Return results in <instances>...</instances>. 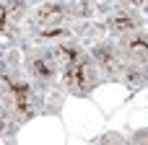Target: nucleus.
<instances>
[{
    "label": "nucleus",
    "mask_w": 148,
    "mask_h": 145,
    "mask_svg": "<svg viewBox=\"0 0 148 145\" xmlns=\"http://www.w3.org/2000/svg\"><path fill=\"white\" fill-rule=\"evenodd\" d=\"M49 54H52V60H55L57 65H62V67H68V65L78 62V60H83V49H81V47H78L75 42L55 44V47L49 49Z\"/></svg>",
    "instance_id": "obj_8"
},
{
    "label": "nucleus",
    "mask_w": 148,
    "mask_h": 145,
    "mask_svg": "<svg viewBox=\"0 0 148 145\" xmlns=\"http://www.w3.org/2000/svg\"><path fill=\"white\" fill-rule=\"evenodd\" d=\"M26 67L34 75V80H39V83H52L55 73H57V62L52 60V54L39 52V49H34V52L26 54Z\"/></svg>",
    "instance_id": "obj_3"
},
{
    "label": "nucleus",
    "mask_w": 148,
    "mask_h": 145,
    "mask_svg": "<svg viewBox=\"0 0 148 145\" xmlns=\"http://www.w3.org/2000/svg\"><path fill=\"white\" fill-rule=\"evenodd\" d=\"M135 143H148V130H146V132H138V135H135Z\"/></svg>",
    "instance_id": "obj_16"
},
{
    "label": "nucleus",
    "mask_w": 148,
    "mask_h": 145,
    "mask_svg": "<svg viewBox=\"0 0 148 145\" xmlns=\"http://www.w3.org/2000/svg\"><path fill=\"white\" fill-rule=\"evenodd\" d=\"M75 18H88L91 13H94V5L88 3V0H78V3H73V10H70Z\"/></svg>",
    "instance_id": "obj_11"
},
{
    "label": "nucleus",
    "mask_w": 148,
    "mask_h": 145,
    "mask_svg": "<svg viewBox=\"0 0 148 145\" xmlns=\"http://www.w3.org/2000/svg\"><path fill=\"white\" fill-rule=\"evenodd\" d=\"M39 36H44V39H62V36H68V31L65 29H44V31H39Z\"/></svg>",
    "instance_id": "obj_12"
},
{
    "label": "nucleus",
    "mask_w": 148,
    "mask_h": 145,
    "mask_svg": "<svg viewBox=\"0 0 148 145\" xmlns=\"http://www.w3.org/2000/svg\"><path fill=\"white\" fill-rule=\"evenodd\" d=\"M21 13H23V0L0 3V34L13 31V26H16V21L21 18Z\"/></svg>",
    "instance_id": "obj_9"
},
{
    "label": "nucleus",
    "mask_w": 148,
    "mask_h": 145,
    "mask_svg": "<svg viewBox=\"0 0 148 145\" xmlns=\"http://www.w3.org/2000/svg\"><path fill=\"white\" fill-rule=\"evenodd\" d=\"M65 16H68L65 5H60V3H49V5H42V8L34 10L31 23H36L39 29H55V26H60V23L65 21Z\"/></svg>",
    "instance_id": "obj_6"
},
{
    "label": "nucleus",
    "mask_w": 148,
    "mask_h": 145,
    "mask_svg": "<svg viewBox=\"0 0 148 145\" xmlns=\"http://www.w3.org/2000/svg\"><path fill=\"white\" fill-rule=\"evenodd\" d=\"M94 62H96L99 73H107V75H120V70L125 67L122 52L117 47H109V44H99L94 49Z\"/></svg>",
    "instance_id": "obj_5"
},
{
    "label": "nucleus",
    "mask_w": 148,
    "mask_h": 145,
    "mask_svg": "<svg viewBox=\"0 0 148 145\" xmlns=\"http://www.w3.org/2000/svg\"><path fill=\"white\" fill-rule=\"evenodd\" d=\"M120 52H122V57H127V60H133V62H148V34L143 31H130V34H122V39H120Z\"/></svg>",
    "instance_id": "obj_4"
},
{
    "label": "nucleus",
    "mask_w": 148,
    "mask_h": 145,
    "mask_svg": "<svg viewBox=\"0 0 148 145\" xmlns=\"http://www.w3.org/2000/svg\"><path fill=\"white\" fill-rule=\"evenodd\" d=\"M99 143H125V140H122V138H120V135H117V132H112V135H109V138H101V140H99Z\"/></svg>",
    "instance_id": "obj_15"
},
{
    "label": "nucleus",
    "mask_w": 148,
    "mask_h": 145,
    "mask_svg": "<svg viewBox=\"0 0 148 145\" xmlns=\"http://www.w3.org/2000/svg\"><path fill=\"white\" fill-rule=\"evenodd\" d=\"M8 130H10V117H8V112L0 106V135H8Z\"/></svg>",
    "instance_id": "obj_13"
},
{
    "label": "nucleus",
    "mask_w": 148,
    "mask_h": 145,
    "mask_svg": "<svg viewBox=\"0 0 148 145\" xmlns=\"http://www.w3.org/2000/svg\"><path fill=\"white\" fill-rule=\"evenodd\" d=\"M122 3H125V8H133V10H140L148 5V0H122Z\"/></svg>",
    "instance_id": "obj_14"
},
{
    "label": "nucleus",
    "mask_w": 148,
    "mask_h": 145,
    "mask_svg": "<svg viewBox=\"0 0 148 145\" xmlns=\"http://www.w3.org/2000/svg\"><path fill=\"white\" fill-rule=\"evenodd\" d=\"M0 93H8L10 112L16 114L18 122H26V119H31L36 114V101H34V93H31L29 83H23L18 78L3 75L0 78Z\"/></svg>",
    "instance_id": "obj_1"
},
{
    "label": "nucleus",
    "mask_w": 148,
    "mask_h": 145,
    "mask_svg": "<svg viewBox=\"0 0 148 145\" xmlns=\"http://www.w3.org/2000/svg\"><path fill=\"white\" fill-rule=\"evenodd\" d=\"M120 78L130 86V88H140V86H146L148 83V75L138 67V62H133V65H125L122 70H120Z\"/></svg>",
    "instance_id": "obj_10"
},
{
    "label": "nucleus",
    "mask_w": 148,
    "mask_h": 145,
    "mask_svg": "<svg viewBox=\"0 0 148 145\" xmlns=\"http://www.w3.org/2000/svg\"><path fill=\"white\" fill-rule=\"evenodd\" d=\"M96 73H99V67L83 57V60H78V62H73V65L65 67V75H62L65 88L70 93H75V96H88L94 91V86L99 83Z\"/></svg>",
    "instance_id": "obj_2"
},
{
    "label": "nucleus",
    "mask_w": 148,
    "mask_h": 145,
    "mask_svg": "<svg viewBox=\"0 0 148 145\" xmlns=\"http://www.w3.org/2000/svg\"><path fill=\"white\" fill-rule=\"evenodd\" d=\"M109 31H114V34H130V31H135V29H140V18H138V13L133 10V8H120L112 18H109Z\"/></svg>",
    "instance_id": "obj_7"
}]
</instances>
